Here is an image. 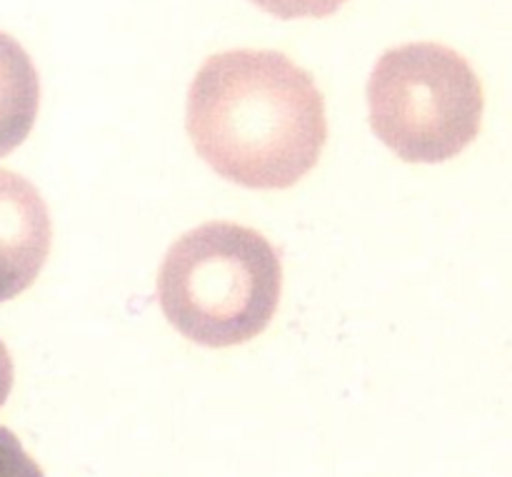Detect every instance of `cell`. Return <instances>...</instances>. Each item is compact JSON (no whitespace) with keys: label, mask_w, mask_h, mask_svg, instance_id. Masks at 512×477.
Segmentation results:
<instances>
[{"label":"cell","mask_w":512,"mask_h":477,"mask_svg":"<svg viewBox=\"0 0 512 477\" xmlns=\"http://www.w3.org/2000/svg\"><path fill=\"white\" fill-rule=\"evenodd\" d=\"M283 265L263 233L238 223H205L170 245L158 273L168 323L203 348L255 340L280 305Z\"/></svg>","instance_id":"2"},{"label":"cell","mask_w":512,"mask_h":477,"mask_svg":"<svg viewBox=\"0 0 512 477\" xmlns=\"http://www.w3.org/2000/svg\"><path fill=\"white\" fill-rule=\"evenodd\" d=\"M185 125L220 178L253 190L293 188L328 140L313 75L275 50L210 55L190 83Z\"/></svg>","instance_id":"1"},{"label":"cell","mask_w":512,"mask_h":477,"mask_svg":"<svg viewBox=\"0 0 512 477\" xmlns=\"http://www.w3.org/2000/svg\"><path fill=\"white\" fill-rule=\"evenodd\" d=\"M370 128L405 163H445L480 133L483 83L458 50L408 43L375 63Z\"/></svg>","instance_id":"3"},{"label":"cell","mask_w":512,"mask_h":477,"mask_svg":"<svg viewBox=\"0 0 512 477\" xmlns=\"http://www.w3.org/2000/svg\"><path fill=\"white\" fill-rule=\"evenodd\" d=\"M260 10L280 20L328 18L343 8L348 0H253Z\"/></svg>","instance_id":"6"},{"label":"cell","mask_w":512,"mask_h":477,"mask_svg":"<svg viewBox=\"0 0 512 477\" xmlns=\"http://www.w3.org/2000/svg\"><path fill=\"white\" fill-rule=\"evenodd\" d=\"M0 477H45L40 465L25 453L18 435L0 428Z\"/></svg>","instance_id":"7"},{"label":"cell","mask_w":512,"mask_h":477,"mask_svg":"<svg viewBox=\"0 0 512 477\" xmlns=\"http://www.w3.org/2000/svg\"><path fill=\"white\" fill-rule=\"evenodd\" d=\"M48 205L30 180L0 168V303L23 295L50 255Z\"/></svg>","instance_id":"4"},{"label":"cell","mask_w":512,"mask_h":477,"mask_svg":"<svg viewBox=\"0 0 512 477\" xmlns=\"http://www.w3.org/2000/svg\"><path fill=\"white\" fill-rule=\"evenodd\" d=\"M10 390H13V360H10L5 343L0 340V408H3L5 400H8Z\"/></svg>","instance_id":"8"},{"label":"cell","mask_w":512,"mask_h":477,"mask_svg":"<svg viewBox=\"0 0 512 477\" xmlns=\"http://www.w3.org/2000/svg\"><path fill=\"white\" fill-rule=\"evenodd\" d=\"M38 110V70L23 45L0 30V158L28 140Z\"/></svg>","instance_id":"5"}]
</instances>
